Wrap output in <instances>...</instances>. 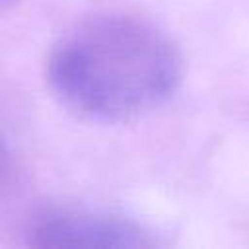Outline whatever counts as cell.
<instances>
[{"label": "cell", "instance_id": "cell-2", "mask_svg": "<svg viewBox=\"0 0 249 249\" xmlns=\"http://www.w3.org/2000/svg\"><path fill=\"white\" fill-rule=\"evenodd\" d=\"M29 243L49 249H140L158 245V239L150 228L124 214L58 206L33 220Z\"/></svg>", "mask_w": 249, "mask_h": 249}, {"label": "cell", "instance_id": "cell-1", "mask_svg": "<svg viewBox=\"0 0 249 249\" xmlns=\"http://www.w3.org/2000/svg\"><path fill=\"white\" fill-rule=\"evenodd\" d=\"M45 78L70 113L95 123H123L175 95L183 54L154 21L128 12H101L76 21L56 39Z\"/></svg>", "mask_w": 249, "mask_h": 249}]
</instances>
